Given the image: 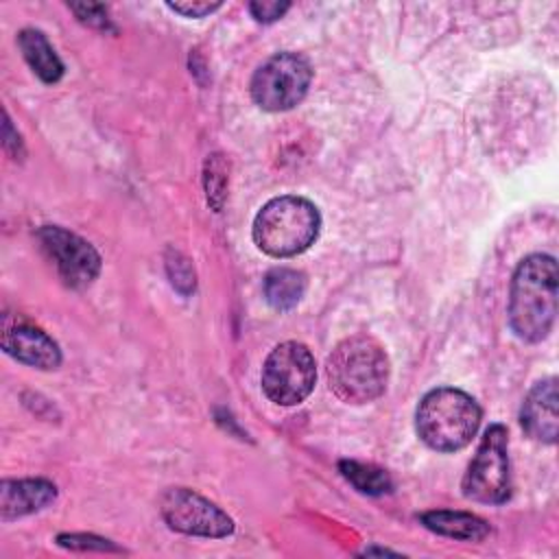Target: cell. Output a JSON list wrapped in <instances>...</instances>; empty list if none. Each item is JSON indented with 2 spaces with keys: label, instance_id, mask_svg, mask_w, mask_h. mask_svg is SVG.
<instances>
[{
  "label": "cell",
  "instance_id": "44dd1931",
  "mask_svg": "<svg viewBox=\"0 0 559 559\" xmlns=\"http://www.w3.org/2000/svg\"><path fill=\"white\" fill-rule=\"evenodd\" d=\"M288 9H290V2H277V0H255V2H249V11H251L253 20L264 22V24L280 20Z\"/></svg>",
  "mask_w": 559,
  "mask_h": 559
},
{
  "label": "cell",
  "instance_id": "6da1fadb",
  "mask_svg": "<svg viewBox=\"0 0 559 559\" xmlns=\"http://www.w3.org/2000/svg\"><path fill=\"white\" fill-rule=\"evenodd\" d=\"M557 260L546 253L526 255L509 288V325L526 343L544 341L557 317Z\"/></svg>",
  "mask_w": 559,
  "mask_h": 559
},
{
  "label": "cell",
  "instance_id": "5bb4252c",
  "mask_svg": "<svg viewBox=\"0 0 559 559\" xmlns=\"http://www.w3.org/2000/svg\"><path fill=\"white\" fill-rule=\"evenodd\" d=\"M17 46H20L26 63L31 66V70L44 83H57L63 76V63L41 31H37V28L20 31Z\"/></svg>",
  "mask_w": 559,
  "mask_h": 559
},
{
  "label": "cell",
  "instance_id": "7a4b0ae2",
  "mask_svg": "<svg viewBox=\"0 0 559 559\" xmlns=\"http://www.w3.org/2000/svg\"><path fill=\"white\" fill-rule=\"evenodd\" d=\"M332 393L347 404H367L380 397L389 382V356L367 334L341 341L325 362Z\"/></svg>",
  "mask_w": 559,
  "mask_h": 559
},
{
  "label": "cell",
  "instance_id": "4fadbf2b",
  "mask_svg": "<svg viewBox=\"0 0 559 559\" xmlns=\"http://www.w3.org/2000/svg\"><path fill=\"white\" fill-rule=\"evenodd\" d=\"M421 524L443 537H452V539H463V542H480L489 535V524L467 511H448V509H439V511H428L421 513Z\"/></svg>",
  "mask_w": 559,
  "mask_h": 559
},
{
  "label": "cell",
  "instance_id": "8fae6325",
  "mask_svg": "<svg viewBox=\"0 0 559 559\" xmlns=\"http://www.w3.org/2000/svg\"><path fill=\"white\" fill-rule=\"evenodd\" d=\"M557 380L546 378L533 384L526 393L520 411V424L524 432L539 443H555L559 430V411H557Z\"/></svg>",
  "mask_w": 559,
  "mask_h": 559
},
{
  "label": "cell",
  "instance_id": "ffe728a7",
  "mask_svg": "<svg viewBox=\"0 0 559 559\" xmlns=\"http://www.w3.org/2000/svg\"><path fill=\"white\" fill-rule=\"evenodd\" d=\"M70 11L87 26L92 28H100L107 31L111 28L109 15H107V7L105 4H96V2H81V4H68Z\"/></svg>",
  "mask_w": 559,
  "mask_h": 559
},
{
  "label": "cell",
  "instance_id": "7402d4cb",
  "mask_svg": "<svg viewBox=\"0 0 559 559\" xmlns=\"http://www.w3.org/2000/svg\"><path fill=\"white\" fill-rule=\"evenodd\" d=\"M223 2H207V0H181V2H168V9L183 15V17H205L221 9Z\"/></svg>",
  "mask_w": 559,
  "mask_h": 559
},
{
  "label": "cell",
  "instance_id": "2e32d148",
  "mask_svg": "<svg viewBox=\"0 0 559 559\" xmlns=\"http://www.w3.org/2000/svg\"><path fill=\"white\" fill-rule=\"evenodd\" d=\"M338 469L360 493H367V496H382L393 487L391 476L371 463L341 461Z\"/></svg>",
  "mask_w": 559,
  "mask_h": 559
},
{
  "label": "cell",
  "instance_id": "e0dca14e",
  "mask_svg": "<svg viewBox=\"0 0 559 559\" xmlns=\"http://www.w3.org/2000/svg\"><path fill=\"white\" fill-rule=\"evenodd\" d=\"M227 186H229V162L221 153L207 155L203 166V188H205V199L214 212L223 210V203L227 199Z\"/></svg>",
  "mask_w": 559,
  "mask_h": 559
},
{
  "label": "cell",
  "instance_id": "ac0fdd59",
  "mask_svg": "<svg viewBox=\"0 0 559 559\" xmlns=\"http://www.w3.org/2000/svg\"><path fill=\"white\" fill-rule=\"evenodd\" d=\"M166 271H168V277H170V284L183 293V295H190L194 290V269L190 264V260L175 251V249H168L166 253Z\"/></svg>",
  "mask_w": 559,
  "mask_h": 559
},
{
  "label": "cell",
  "instance_id": "277c9868",
  "mask_svg": "<svg viewBox=\"0 0 559 559\" xmlns=\"http://www.w3.org/2000/svg\"><path fill=\"white\" fill-rule=\"evenodd\" d=\"M321 229L317 205L297 194L275 197L260 207L251 236L260 251L273 258H293L314 245Z\"/></svg>",
  "mask_w": 559,
  "mask_h": 559
},
{
  "label": "cell",
  "instance_id": "ba28073f",
  "mask_svg": "<svg viewBox=\"0 0 559 559\" xmlns=\"http://www.w3.org/2000/svg\"><path fill=\"white\" fill-rule=\"evenodd\" d=\"M164 522L183 535L227 537L234 533V520L214 502L188 487H170L159 500Z\"/></svg>",
  "mask_w": 559,
  "mask_h": 559
},
{
  "label": "cell",
  "instance_id": "8992f818",
  "mask_svg": "<svg viewBox=\"0 0 559 559\" xmlns=\"http://www.w3.org/2000/svg\"><path fill=\"white\" fill-rule=\"evenodd\" d=\"M314 380V356L297 341L275 345L262 365V391L280 406L301 404L312 393Z\"/></svg>",
  "mask_w": 559,
  "mask_h": 559
},
{
  "label": "cell",
  "instance_id": "9c48e42d",
  "mask_svg": "<svg viewBox=\"0 0 559 559\" xmlns=\"http://www.w3.org/2000/svg\"><path fill=\"white\" fill-rule=\"evenodd\" d=\"M39 245L70 288L90 286L100 273L98 251L74 231L59 225H44L37 231Z\"/></svg>",
  "mask_w": 559,
  "mask_h": 559
},
{
  "label": "cell",
  "instance_id": "d6986e66",
  "mask_svg": "<svg viewBox=\"0 0 559 559\" xmlns=\"http://www.w3.org/2000/svg\"><path fill=\"white\" fill-rule=\"evenodd\" d=\"M57 544L70 550H100V552H118L120 548L114 542L85 533H63L57 537Z\"/></svg>",
  "mask_w": 559,
  "mask_h": 559
},
{
  "label": "cell",
  "instance_id": "30bf717a",
  "mask_svg": "<svg viewBox=\"0 0 559 559\" xmlns=\"http://www.w3.org/2000/svg\"><path fill=\"white\" fill-rule=\"evenodd\" d=\"M2 349L17 362H24L35 369H57L61 365L59 345L33 323L15 321L2 332Z\"/></svg>",
  "mask_w": 559,
  "mask_h": 559
},
{
  "label": "cell",
  "instance_id": "7c38bea8",
  "mask_svg": "<svg viewBox=\"0 0 559 559\" xmlns=\"http://www.w3.org/2000/svg\"><path fill=\"white\" fill-rule=\"evenodd\" d=\"M57 498L55 483L46 478H20L0 483V520L11 522L41 511Z\"/></svg>",
  "mask_w": 559,
  "mask_h": 559
},
{
  "label": "cell",
  "instance_id": "3957f363",
  "mask_svg": "<svg viewBox=\"0 0 559 559\" xmlns=\"http://www.w3.org/2000/svg\"><path fill=\"white\" fill-rule=\"evenodd\" d=\"M478 402L454 386L428 391L415 413L419 439L437 452H456L472 443L480 426Z\"/></svg>",
  "mask_w": 559,
  "mask_h": 559
},
{
  "label": "cell",
  "instance_id": "9a60e30c",
  "mask_svg": "<svg viewBox=\"0 0 559 559\" xmlns=\"http://www.w3.org/2000/svg\"><path fill=\"white\" fill-rule=\"evenodd\" d=\"M306 288H308L306 275L301 271L288 269V266L271 269L262 282L266 301L277 310L295 308L301 301Z\"/></svg>",
  "mask_w": 559,
  "mask_h": 559
},
{
  "label": "cell",
  "instance_id": "52a82bcc",
  "mask_svg": "<svg viewBox=\"0 0 559 559\" xmlns=\"http://www.w3.org/2000/svg\"><path fill=\"white\" fill-rule=\"evenodd\" d=\"M312 68L297 52L269 57L251 79V98L264 111H286L299 105L310 87Z\"/></svg>",
  "mask_w": 559,
  "mask_h": 559
},
{
  "label": "cell",
  "instance_id": "603a6c76",
  "mask_svg": "<svg viewBox=\"0 0 559 559\" xmlns=\"http://www.w3.org/2000/svg\"><path fill=\"white\" fill-rule=\"evenodd\" d=\"M4 148L13 155V157H22L24 155V146H22V138L20 133L13 131V124L9 120V114H4Z\"/></svg>",
  "mask_w": 559,
  "mask_h": 559
},
{
  "label": "cell",
  "instance_id": "5b68a950",
  "mask_svg": "<svg viewBox=\"0 0 559 559\" xmlns=\"http://www.w3.org/2000/svg\"><path fill=\"white\" fill-rule=\"evenodd\" d=\"M463 496L483 504H500L511 496L509 435L502 424H491L485 430L463 476Z\"/></svg>",
  "mask_w": 559,
  "mask_h": 559
}]
</instances>
